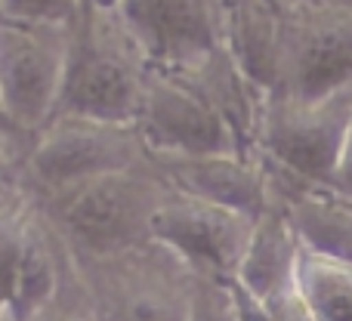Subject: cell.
<instances>
[{"mask_svg": "<svg viewBox=\"0 0 352 321\" xmlns=\"http://www.w3.org/2000/svg\"><path fill=\"white\" fill-rule=\"evenodd\" d=\"M148 142L140 124H111L96 118L56 115L34 136L28 173L50 195L84 186L121 170L146 167Z\"/></svg>", "mask_w": 352, "mask_h": 321, "instance_id": "obj_4", "label": "cell"}, {"mask_svg": "<svg viewBox=\"0 0 352 321\" xmlns=\"http://www.w3.org/2000/svg\"><path fill=\"white\" fill-rule=\"evenodd\" d=\"M297 287L312 321H352V260L303 241Z\"/></svg>", "mask_w": 352, "mask_h": 321, "instance_id": "obj_12", "label": "cell"}, {"mask_svg": "<svg viewBox=\"0 0 352 321\" xmlns=\"http://www.w3.org/2000/svg\"><path fill=\"white\" fill-rule=\"evenodd\" d=\"M148 62L124 31L121 19H84L68 43V68L56 115L96 118L111 124H136L146 96Z\"/></svg>", "mask_w": 352, "mask_h": 321, "instance_id": "obj_1", "label": "cell"}, {"mask_svg": "<svg viewBox=\"0 0 352 321\" xmlns=\"http://www.w3.org/2000/svg\"><path fill=\"white\" fill-rule=\"evenodd\" d=\"M328 192L334 195V198L352 204V130H349V140H346V148H343L340 167H337V173H334V179H331Z\"/></svg>", "mask_w": 352, "mask_h": 321, "instance_id": "obj_15", "label": "cell"}, {"mask_svg": "<svg viewBox=\"0 0 352 321\" xmlns=\"http://www.w3.org/2000/svg\"><path fill=\"white\" fill-rule=\"evenodd\" d=\"M72 22H0V96L12 133L37 136L59 111Z\"/></svg>", "mask_w": 352, "mask_h": 321, "instance_id": "obj_5", "label": "cell"}, {"mask_svg": "<svg viewBox=\"0 0 352 321\" xmlns=\"http://www.w3.org/2000/svg\"><path fill=\"white\" fill-rule=\"evenodd\" d=\"M146 244L115 256H99L111 266L99 281L102 297L96 321H192L195 291L179 285L173 272L142 263Z\"/></svg>", "mask_w": 352, "mask_h": 321, "instance_id": "obj_10", "label": "cell"}, {"mask_svg": "<svg viewBox=\"0 0 352 321\" xmlns=\"http://www.w3.org/2000/svg\"><path fill=\"white\" fill-rule=\"evenodd\" d=\"M170 192L164 176L121 170L53 195V219L90 256H115L152 241L155 210Z\"/></svg>", "mask_w": 352, "mask_h": 321, "instance_id": "obj_2", "label": "cell"}, {"mask_svg": "<svg viewBox=\"0 0 352 321\" xmlns=\"http://www.w3.org/2000/svg\"><path fill=\"white\" fill-rule=\"evenodd\" d=\"M140 130L152 155H226L241 152L235 124L186 74L148 71Z\"/></svg>", "mask_w": 352, "mask_h": 321, "instance_id": "obj_7", "label": "cell"}, {"mask_svg": "<svg viewBox=\"0 0 352 321\" xmlns=\"http://www.w3.org/2000/svg\"><path fill=\"white\" fill-rule=\"evenodd\" d=\"M170 188L229 210L263 217L272 207V182L266 167L244 152L226 155H155Z\"/></svg>", "mask_w": 352, "mask_h": 321, "instance_id": "obj_11", "label": "cell"}, {"mask_svg": "<svg viewBox=\"0 0 352 321\" xmlns=\"http://www.w3.org/2000/svg\"><path fill=\"white\" fill-rule=\"evenodd\" d=\"M352 87V3H297L278 34V90L324 96Z\"/></svg>", "mask_w": 352, "mask_h": 321, "instance_id": "obj_6", "label": "cell"}, {"mask_svg": "<svg viewBox=\"0 0 352 321\" xmlns=\"http://www.w3.org/2000/svg\"><path fill=\"white\" fill-rule=\"evenodd\" d=\"M111 12L155 71L188 74L223 49L217 0H118Z\"/></svg>", "mask_w": 352, "mask_h": 321, "instance_id": "obj_9", "label": "cell"}, {"mask_svg": "<svg viewBox=\"0 0 352 321\" xmlns=\"http://www.w3.org/2000/svg\"><path fill=\"white\" fill-rule=\"evenodd\" d=\"M0 130H6V133H12V127H10V118H6V109H3V96H0ZM16 136V133H12Z\"/></svg>", "mask_w": 352, "mask_h": 321, "instance_id": "obj_17", "label": "cell"}, {"mask_svg": "<svg viewBox=\"0 0 352 321\" xmlns=\"http://www.w3.org/2000/svg\"><path fill=\"white\" fill-rule=\"evenodd\" d=\"M56 291H59V269H56L53 250L34 225L25 223L22 269H19V291L10 321H37L41 312L50 309Z\"/></svg>", "mask_w": 352, "mask_h": 321, "instance_id": "obj_13", "label": "cell"}, {"mask_svg": "<svg viewBox=\"0 0 352 321\" xmlns=\"http://www.w3.org/2000/svg\"><path fill=\"white\" fill-rule=\"evenodd\" d=\"M6 22H56L68 25L78 12V0H3Z\"/></svg>", "mask_w": 352, "mask_h": 321, "instance_id": "obj_14", "label": "cell"}, {"mask_svg": "<svg viewBox=\"0 0 352 321\" xmlns=\"http://www.w3.org/2000/svg\"><path fill=\"white\" fill-rule=\"evenodd\" d=\"M352 130V87L324 96L266 93L256 124L263 161L297 176L312 188H328L340 167Z\"/></svg>", "mask_w": 352, "mask_h": 321, "instance_id": "obj_3", "label": "cell"}, {"mask_svg": "<svg viewBox=\"0 0 352 321\" xmlns=\"http://www.w3.org/2000/svg\"><path fill=\"white\" fill-rule=\"evenodd\" d=\"M256 219L260 217H248L173 188L155 210L152 241L179 256L182 266H188L198 278L226 285L238 275Z\"/></svg>", "mask_w": 352, "mask_h": 321, "instance_id": "obj_8", "label": "cell"}, {"mask_svg": "<svg viewBox=\"0 0 352 321\" xmlns=\"http://www.w3.org/2000/svg\"><path fill=\"white\" fill-rule=\"evenodd\" d=\"M10 140L12 133L0 130V195L6 192V182H10Z\"/></svg>", "mask_w": 352, "mask_h": 321, "instance_id": "obj_16", "label": "cell"}, {"mask_svg": "<svg viewBox=\"0 0 352 321\" xmlns=\"http://www.w3.org/2000/svg\"><path fill=\"white\" fill-rule=\"evenodd\" d=\"M37 321H84V318H65V316H50V312H41ZM90 321H96V318H90Z\"/></svg>", "mask_w": 352, "mask_h": 321, "instance_id": "obj_18", "label": "cell"}, {"mask_svg": "<svg viewBox=\"0 0 352 321\" xmlns=\"http://www.w3.org/2000/svg\"><path fill=\"white\" fill-rule=\"evenodd\" d=\"M0 22H6V10H3V0H0Z\"/></svg>", "mask_w": 352, "mask_h": 321, "instance_id": "obj_19", "label": "cell"}]
</instances>
